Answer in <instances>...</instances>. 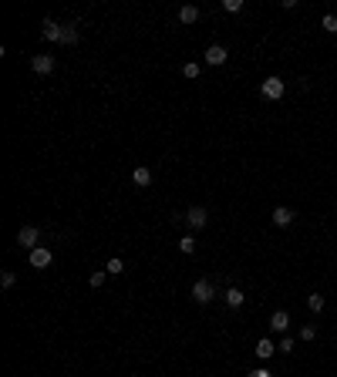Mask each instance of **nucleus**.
I'll use <instances>...</instances> for the list:
<instances>
[{"label": "nucleus", "mask_w": 337, "mask_h": 377, "mask_svg": "<svg viewBox=\"0 0 337 377\" xmlns=\"http://www.w3.org/2000/svg\"><path fill=\"white\" fill-rule=\"evenodd\" d=\"M51 263H54V256H51V249H48V246L31 249V266H34V270H48Z\"/></svg>", "instance_id": "obj_1"}, {"label": "nucleus", "mask_w": 337, "mask_h": 377, "mask_svg": "<svg viewBox=\"0 0 337 377\" xmlns=\"http://www.w3.org/2000/svg\"><path fill=\"white\" fill-rule=\"evenodd\" d=\"M213 297H216L213 283H209V280H196V286H193V300H196V303H209Z\"/></svg>", "instance_id": "obj_2"}, {"label": "nucleus", "mask_w": 337, "mask_h": 377, "mask_svg": "<svg viewBox=\"0 0 337 377\" xmlns=\"http://www.w3.org/2000/svg\"><path fill=\"white\" fill-rule=\"evenodd\" d=\"M283 88H287V84H283L280 78H266V81H263V88H260V91H263V98L277 101V98H283Z\"/></svg>", "instance_id": "obj_3"}, {"label": "nucleus", "mask_w": 337, "mask_h": 377, "mask_svg": "<svg viewBox=\"0 0 337 377\" xmlns=\"http://www.w3.org/2000/svg\"><path fill=\"white\" fill-rule=\"evenodd\" d=\"M226 57H229V51H226L223 44H209V48H206V64H213V68L226 64Z\"/></svg>", "instance_id": "obj_4"}, {"label": "nucleus", "mask_w": 337, "mask_h": 377, "mask_svg": "<svg viewBox=\"0 0 337 377\" xmlns=\"http://www.w3.org/2000/svg\"><path fill=\"white\" fill-rule=\"evenodd\" d=\"M37 239H40L37 226H24V229L17 233V242H20V246H27V249H37Z\"/></svg>", "instance_id": "obj_5"}, {"label": "nucleus", "mask_w": 337, "mask_h": 377, "mask_svg": "<svg viewBox=\"0 0 337 377\" xmlns=\"http://www.w3.org/2000/svg\"><path fill=\"white\" fill-rule=\"evenodd\" d=\"M185 223H189V226H196V229H202V226L209 223V212H206L202 206H193L189 212H185Z\"/></svg>", "instance_id": "obj_6"}, {"label": "nucleus", "mask_w": 337, "mask_h": 377, "mask_svg": "<svg viewBox=\"0 0 337 377\" xmlns=\"http://www.w3.org/2000/svg\"><path fill=\"white\" fill-rule=\"evenodd\" d=\"M31 68H34L37 74H51V71H54V57H51V54H34Z\"/></svg>", "instance_id": "obj_7"}, {"label": "nucleus", "mask_w": 337, "mask_h": 377, "mask_svg": "<svg viewBox=\"0 0 337 377\" xmlns=\"http://www.w3.org/2000/svg\"><path fill=\"white\" fill-rule=\"evenodd\" d=\"M40 37H44V40H61V24L44 20V24H40Z\"/></svg>", "instance_id": "obj_8"}, {"label": "nucleus", "mask_w": 337, "mask_h": 377, "mask_svg": "<svg viewBox=\"0 0 337 377\" xmlns=\"http://www.w3.org/2000/svg\"><path fill=\"white\" fill-rule=\"evenodd\" d=\"M273 223H277V226H290V223H293V209L277 206V209H273Z\"/></svg>", "instance_id": "obj_9"}, {"label": "nucleus", "mask_w": 337, "mask_h": 377, "mask_svg": "<svg viewBox=\"0 0 337 377\" xmlns=\"http://www.w3.org/2000/svg\"><path fill=\"white\" fill-rule=\"evenodd\" d=\"M179 20H182V24H196V20H199V7H193V4L179 7Z\"/></svg>", "instance_id": "obj_10"}, {"label": "nucleus", "mask_w": 337, "mask_h": 377, "mask_svg": "<svg viewBox=\"0 0 337 377\" xmlns=\"http://www.w3.org/2000/svg\"><path fill=\"white\" fill-rule=\"evenodd\" d=\"M270 327L277 330V334H283V330L290 327V317H287V313H283V310H277V313H273V317H270Z\"/></svg>", "instance_id": "obj_11"}, {"label": "nucleus", "mask_w": 337, "mask_h": 377, "mask_svg": "<svg viewBox=\"0 0 337 377\" xmlns=\"http://www.w3.org/2000/svg\"><path fill=\"white\" fill-rule=\"evenodd\" d=\"M273 353H277V347H273V340H260V344H257V357H260V361H270V357H273Z\"/></svg>", "instance_id": "obj_12"}, {"label": "nucleus", "mask_w": 337, "mask_h": 377, "mask_svg": "<svg viewBox=\"0 0 337 377\" xmlns=\"http://www.w3.org/2000/svg\"><path fill=\"white\" fill-rule=\"evenodd\" d=\"M57 44H78V27L65 24V27H61V40H57Z\"/></svg>", "instance_id": "obj_13"}, {"label": "nucleus", "mask_w": 337, "mask_h": 377, "mask_svg": "<svg viewBox=\"0 0 337 377\" xmlns=\"http://www.w3.org/2000/svg\"><path fill=\"white\" fill-rule=\"evenodd\" d=\"M243 300H246V297H243V290H226V303H229V306H233V310H240V306H243Z\"/></svg>", "instance_id": "obj_14"}, {"label": "nucleus", "mask_w": 337, "mask_h": 377, "mask_svg": "<svg viewBox=\"0 0 337 377\" xmlns=\"http://www.w3.org/2000/svg\"><path fill=\"white\" fill-rule=\"evenodd\" d=\"M132 182H135L138 189H145V185H152V172H149V169H135V175H132Z\"/></svg>", "instance_id": "obj_15"}, {"label": "nucleus", "mask_w": 337, "mask_h": 377, "mask_svg": "<svg viewBox=\"0 0 337 377\" xmlns=\"http://www.w3.org/2000/svg\"><path fill=\"white\" fill-rule=\"evenodd\" d=\"M307 306H310L313 313H321L324 310V297H321V293H310V297H307Z\"/></svg>", "instance_id": "obj_16"}, {"label": "nucleus", "mask_w": 337, "mask_h": 377, "mask_svg": "<svg viewBox=\"0 0 337 377\" xmlns=\"http://www.w3.org/2000/svg\"><path fill=\"white\" fill-rule=\"evenodd\" d=\"M321 27H324L327 34H337V14H327V17L321 20Z\"/></svg>", "instance_id": "obj_17"}, {"label": "nucleus", "mask_w": 337, "mask_h": 377, "mask_svg": "<svg viewBox=\"0 0 337 377\" xmlns=\"http://www.w3.org/2000/svg\"><path fill=\"white\" fill-rule=\"evenodd\" d=\"M223 10H226V14H240V10H243V0H223Z\"/></svg>", "instance_id": "obj_18"}, {"label": "nucleus", "mask_w": 337, "mask_h": 377, "mask_svg": "<svg viewBox=\"0 0 337 377\" xmlns=\"http://www.w3.org/2000/svg\"><path fill=\"white\" fill-rule=\"evenodd\" d=\"M179 249H182L185 256H189V253H196V239H193V236H182V242H179Z\"/></svg>", "instance_id": "obj_19"}, {"label": "nucleus", "mask_w": 337, "mask_h": 377, "mask_svg": "<svg viewBox=\"0 0 337 377\" xmlns=\"http://www.w3.org/2000/svg\"><path fill=\"white\" fill-rule=\"evenodd\" d=\"M104 270H108V273H112V276H118L121 270H125V266H121V259L115 256V259H108V266H104Z\"/></svg>", "instance_id": "obj_20"}, {"label": "nucleus", "mask_w": 337, "mask_h": 377, "mask_svg": "<svg viewBox=\"0 0 337 377\" xmlns=\"http://www.w3.org/2000/svg\"><path fill=\"white\" fill-rule=\"evenodd\" d=\"M182 74H185V78H199V64H193V61L182 64Z\"/></svg>", "instance_id": "obj_21"}, {"label": "nucleus", "mask_w": 337, "mask_h": 377, "mask_svg": "<svg viewBox=\"0 0 337 377\" xmlns=\"http://www.w3.org/2000/svg\"><path fill=\"white\" fill-rule=\"evenodd\" d=\"M300 337H304V340H313V337H317V327H313V323H307V327L300 330Z\"/></svg>", "instance_id": "obj_22"}, {"label": "nucleus", "mask_w": 337, "mask_h": 377, "mask_svg": "<svg viewBox=\"0 0 337 377\" xmlns=\"http://www.w3.org/2000/svg\"><path fill=\"white\" fill-rule=\"evenodd\" d=\"M104 276H108V270H98V273H91V286H101Z\"/></svg>", "instance_id": "obj_23"}, {"label": "nucleus", "mask_w": 337, "mask_h": 377, "mask_svg": "<svg viewBox=\"0 0 337 377\" xmlns=\"http://www.w3.org/2000/svg\"><path fill=\"white\" fill-rule=\"evenodd\" d=\"M0 283H4V286H14V283H17V276L10 273V270H4V276H0Z\"/></svg>", "instance_id": "obj_24"}, {"label": "nucleus", "mask_w": 337, "mask_h": 377, "mask_svg": "<svg viewBox=\"0 0 337 377\" xmlns=\"http://www.w3.org/2000/svg\"><path fill=\"white\" fill-rule=\"evenodd\" d=\"M277 350H283V353H290V350H293V340H290V337H283V340H280V347H277Z\"/></svg>", "instance_id": "obj_25"}, {"label": "nucleus", "mask_w": 337, "mask_h": 377, "mask_svg": "<svg viewBox=\"0 0 337 377\" xmlns=\"http://www.w3.org/2000/svg\"><path fill=\"white\" fill-rule=\"evenodd\" d=\"M249 377H273V374L266 367H257V370H249Z\"/></svg>", "instance_id": "obj_26"}]
</instances>
